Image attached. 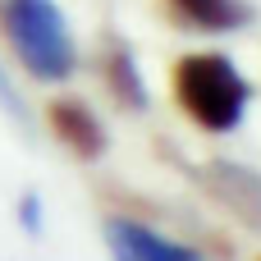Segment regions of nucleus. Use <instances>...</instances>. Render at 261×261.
Here are the masks:
<instances>
[{
  "label": "nucleus",
  "mask_w": 261,
  "mask_h": 261,
  "mask_svg": "<svg viewBox=\"0 0 261 261\" xmlns=\"http://www.w3.org/2000/svg\"><path fill=\"white\" fill-rule=\"evenodd\" d=\"M197 179L206 184V193L229 206V216H239L248 229L261 234V174L248 165H234V161H216L206 170H197Z\"/></svg>",
  "instance_id": "obj_3"
},
{
  "label": "nucleus",
  "mask_w": 261,
  "mask_h": 261,
  "mask_svg": "<svg viewBox=\"0 0 261 261\" xmlns=\"http://www.w3.org/2000/svg\"><path fill=\"white\" fill-rule=\"evenodd\" d=\"M50 133H55L78 161H96V156L106 151V128H101V119H96L83 101H73V96H64V101L50 106Z\"/></svg>",
  "instance_id": "obj_5"
},
{
  "label": "nucleus",
  "mask_w": 261,
  "mask_h": 261,
  "mask_svg": "<svg viewBox=\"0 0 261 261\" xmlns=\"http://www.w3.org/2000/svg\"><path fill=\"white\" fill-rule=\"evenodd\" d=\"M0 110L9 115V124H14L18 133H32V110H28V101L14 92V83H9L5 69H0Z\"/></svg>",
  "instance_id": "obj_8"
},
{
  "label": "nucleus",
  "mask_w": 261,
  "mask_h": 261,
  "mask_svg": "<svg viewBox=\"0 0 261 261\" xmlns=\"http://www.w3.org/2000/svg\"><path fill=\"white\" fill-rule=\"evenodd\" d=\"M106 243L115 261H202L193 248L161 239L156 229L138 225V220H106Z\"/></svg>",
  "instance_id": "obj_4"
},
{
  "label": "nucleus",
  "mask_w": 261,
  "mask_h": 261,
  "mask_svg": "<svg viewBox=\"0 0 261 261\" xmlns=\"http://www.w3.org/2000/svg\"><path fill=\"white\" fill-rule=\"evenodd\" d=\"M101 73H106V87H110L119 110H147V78H142L138 55L128 50V41H110L106 46Z\"/></svg>",
  "instance_id": "obj_6"
},
{
  "label": "nucleus",
  "mask_w": 261,
  "mask_h": 261,
  "mask_svg": "<svg viewBox=\"0 0 261 261\" xmlns=\"http://www.w3.org/2000/svg\"><path fill=\"white\" fill-rule=\"evenodd\" d=\"M165 5L174 9L179 23L202 28V32H234L252 18L248 0H165Z\"/></svg>",
  "instance_id": "obj_7"
},
{
  "label": "nucleus",
  "mask_w": 261,
  "mask_h": 261,
  "mask_svg": "<svg viewBox=\"0 0 261 261\" xmlns=\"http://www.w3.org/2000/svg\"><path fill=\"white\" fill-rule=\"evenodd\" d=\"M18 216H23V229L37 239V234H41V202H37V193H23V202H18Z\"/></svg>",
  "instance_id": "obj_9"
},
{
  "label": "nucleus",
  "mask_w": 261,
  "mask_h": 261,
  "mask_svg": "<svg viewBox=\"0 0 261 261\" xmlns=\"http://www.w3.org/2000/svg\"><path fill=\"white\" fill-rule=\"evenodd\" d=\"M174 96L184 106V115L206 128V133H229L243 124V110H248V78L239 73V64H229L225 55H184L174 64Z\"/></svg>",
  "instance_id": "obj_1"
},
{
  "label": "nucleus",
  "mask_w": 261,
  "mask_h": 261,
  "mask_svg": "<svg viewBox=\"0 0 261 261\" xmlns=\"http://www.w3.org/2000/svg\"><path fill=\"white\" fill-rule=\"evenodd\" d=\"M0 28L18 64L41 83H64L78 64L69 23L55 0H0Z\"/></svg>",
  "instance_id": "obj_2"
}]
</instances>
